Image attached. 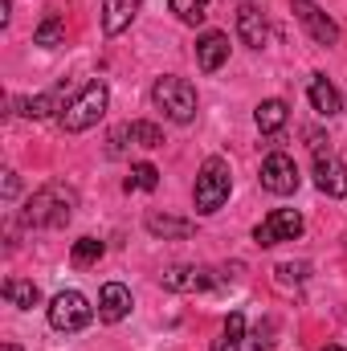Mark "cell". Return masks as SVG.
<instances>
[{
	"mask_svg": "<svg viewBox=\"0 0 347 351\" xmlns=\"http://www.w3.org/2000/svg\"><path fill=\"white\" fill-rule=\"evenodd\" d=\"M152 102H156V110H164V119H172V123H192V119H196V86H192L188 78H176V74L156 78Z\"/></svg>",
	"mask_w": 347,
	"mask_h": 351,
	"instance_id": "cell-4",
	"label": "cell"
},
{
	"mask_svg": "<svg viewBox=\"0 0 347 351\" xmlns=\"http://www.w3.org/2000/svg\"><path fill=\"white\" fill-rule=\"evenodd\" d=\"M270 348H274V319L258 323V331H254V351H270Z\"/></svg>",
	"mask_w": 347,
	"mask_h": 351,
	"instance_id": "cell-27",
	"label": "cell"
},
{
	"mask_svg": "<svg viewBox=\"0 0 347 351\" xmlns=\"http://www.w3.org/2000/svg\"><path fill=\"white\" fill-rule=\"evenodd\" d=\"M143 225H147V233H152V237H164V241H184V237H192V233H196V225H192V221H184V217H168V213H147V217H143Z\"/></svg>",
	"mask_w": 347,
	"mask_h": 351,
	"instance_id": "cell-15",
	"label": "cell"
},
{
	"mask_svg": "<svg viewBox=\"0 0 347 351\" xmlns=\"http://www.w3.org/2000/svg\"><path fill=\"white\" fill-rule=\"evenodd\" d=\"M225 62H229V37H225L221 29L200 33V41H196V66H200L204 74H217Z\"/></svg>",
	"mask_w": 347,
	"mask_h": 351,
	"instance_id": "cell-11",
	"label": "cell"
},
{
	"mask_svg": "<svg viewBox=\"0 0 347 351\" xmlns=\"http://www.w3.org/2000/svg\"><path fill=\"white\" fill-rule=\"evenodd\" d=\"M131 188L156 192V188H160V168H156V164H135V168H131V180H127V192H131Z\"/></svg>",
	"mask_w": 347,
	"mask_h": 351,
	"instance_id": "cell-24",
	"label": "cell"
},
{
	"mask_svg": "<svg viewBox=\"0 0 347 351\" xmlns=\"http://www.w3.org/2000/svg\"><path fill=\"white\" fill-rule=\"evenodd\" d=\"M307 274H311V265H307V262H282V265H278V282H282V286L302 282Z\"/></svg>",
	"mask_w": 347,
	"mask_h": 351,
	"instance_id": "cell-26",
	"label": "cell"
},
{
	"mask_svg": "<svg viewBox=\"0 0 347 351\" xmlns=\"http://www.w3.org/2000/svg\"><path fill=\"white\" fill-rule=\"evenodd\" d=\"M323 351H344V348H335V343H331V348H323Z\"/></svg>",
	"mask_w": 347,
	"mask_h": 351,
	"instance_id": "cell-32",
	"label": "cell"
},
{
	"mask_svg": "<svg viewBox=\"0 0 347 351\" xmlns=\"http://www.w3.org/2000/svg\"><path fill=\"white\" fill-rule=\"evenodd\" d=\"M4 298H8L12 306H21V311H33V306L41 302V290H37L33 282H25V278H8V282H4Z\"/></svg>",
	"mask_w": 347,
	"mask_h": 351,
	"instance_id": "cell-20",
	"label": "cell"
},
{
	"mask_svg": "<svg viewBox=\"0 0 347 351\" xmlns=\"http://www.w3.org/2000/svg\"><path fill=\"white\" fill-rule=\"evenodd\" d=\"M4 200H16V192H21V180H16V172H4Z\"/></svg>",
	"mask_w": 347,
	"mask_h": 351,
	"instance_id": "cell-29",
	"label": "cell"
},
{
	"mask_svg": "<svg viewBox=\"0 0 347 351\" xmlns=\"http://www.w3.org/2000/svg\"><path fill=\"white\" fill-rule=\"evenodd\" d=\"M0 351H21V348H16V343H4V348H0Z\"/></svg>",
	"mask_w": 347,
	"mask_h": 351,
	"instance_id": "cell-31",
	"label": "cell"
},
{
	"mask_svg": "<svg viewBox=\"0 0 347 351\" xmlns=\"http://www.w3.org/2000/svg\"><path fill=\"white\" fill-rule=\"evenodd\" d=\"M131 143H139V147H164V131L156 123H147V119H135L131 123Z\"/></svg>",
	"mask_w": 347,
	"mask_h": 351,
	"instance_id": "cell-23",
	"label": "cell"
},
{
	"mask_svg": "<svg viewBox=\"0 0 347 351\" xmlns=\"http://www.w3.org/2000/svg\"><path fill=\"white\" fill-rule=\"evenodd\" d=\"M127 139H131V123L115 127V131H110V156H123V152H127Z\"/></svg>",
	"mask_w": 347,
	"mask_h": 351,
	"instance_id": "cell-28",
	"label": "cell"
},
{
	"mask_svg": "<svg viewBox=\"0 0 347 351\" xmlns=\"http://www.w3.org/2000/svg\"><path fill=\"white\" fill-rule=\"evenodd\" d=\"M298 164H294V156H286V152H270L265 160H261V188L265 192H274V196H290V192H298Z\"/></svg>",
	"mask_w": 347,
	"mask_h": 351,
	"instance_id": "cell-7",
	"label": "cell"
},
{
	"mask_svg": "<svg viewBox=\"0 0 347 351\" xmlns=\"http://www.w3.org/2000/svg\"><path fill=\"white\" fill-rule=\"evenodd\" d=\"M66 41V21L58 16V12H45V21L33 29V45H41V49H58Z\"/></svg>",
	"mask_w": 347,
	"mask_h": 351,
	"instance_id": "cell-19",
	"label": "cell"
},
{
	"mask_svg": "<svg viewBox=\"0 0 347 351\" xmlns=\"http://www.w3.org/2000/svg\"><path fill=\"white\" fill-rule=\"evenodd\" d=\"M160 286L172 290V294H196V290L217 286V274L208 265H168L160 274Z\"/></svg>",
	"mask_w": 347,
	"mask_h": 351,
	"instance_id": "cell-9",
	"label": "cell"
},
{
	"mask_svg": "<svg viewBox=\"0 0 347 351\" xmlns=\"http://www.w3.org/2000/svg\"><path fill=\"white\" fill-rule=\"evenodd\" d=\"M90 319H94V306H90V298L82 290H62V294H53V302H49V327L53 331H82Z\"/></svg>",
	"mask_w": 347,
	"mask_h": 351,
	"instance_id": "cell-5",
	"label": "cell"
},
{
	"mask_svg": "<svg viewBox=\"0 0 347 351\" xmlns=\"http://www.w3.org/2000/svg\"><path fill=\"white\" fill-rule=\"evenodd\" d=\"M204 8H208V0H172V12L184 21V25L204 21Z\"/></svg>",
	"mask_w": 347,
	"mask_h": 351,
	"instance_id": "cell-25",
	"label": "cell"
},
{
	"mask_svg": "<svg viewBox=\"0 0 347 351\" xmlns=\"http://www.w3.org/2000/svg\"><path fill=\"white\" fill-rule=\"evenodd\" d=\"M237 37L250 45V49H261L265 45V37H270V25H265V12H261L258 4H241L237 8Z\"/></svg>",
	"mask_w": 347,
	"mask_h": 351,
	"instance_id": "cell-13",
	"label": "cell"
},
{
	"mask_svg": "<svg viewBox=\"0 0 347 351\" xmlns=\"http://www.w3.org/2000/svg\"><path fill=\"white\" fill-rule=\"evenodd\" d=\"M74 208H78V192H74V188H66V184H45V188H37V192L29 196L21 221H25L29 229H62V225L74 217Z\"/></svg>",
	"mask_w": 347,
	"mask_h": 351,
	"instance_id": "cell-1",
	"label": "cell"
},
{
	"mask_svg": "<svg viewBox=\"0 0 347 351\" xmlns=\"http://www.w3.org/2000/svg\"><path fill=\"white\" fill-rule=\"evenodd\" d=\"M241 339H246V315L233 311V315L225 319V331H221V339L213 343V351H241Z\"/></svg>",
	"mask_w": 347,
	"mask_h": 351,
	"instance_id": "cell-21",
	"label": "cell"
},
{
	"mask_svg": "<svg viewBox=\"0 0 347 351\" xmlns=\"http://www.w3.org/2000/svg\"><path fill=\"white\" fill-rule=\"evenodd\" d=\"M8 16H12V0H0V25H8Z\"/></svg>",
	"mask_w": 347,
	"mask_h": 351,
	"instance_id": "cell-30",
	"label": "cell"
},
{
	"mask_svg": "<svg viewBox=\"0 0 347 351\" xmlns=\"http://www.w3.org/2000/svg\"><path fill=\"white\" fill-rule=\"evenodd\" d=\"M106 106H110V90H106V82H86V86L74 94V102L58 114V123H62V131L66 135H82V131H90L102 114H106Z\"/></svg>",
	"mask_w": 347,
	"mask_h": 351,
	"instance_id": "cell-3",
	"label": "cell"
},
{
	"mask_svg": "<svg viewBox=\"0 0 347 351\" xmlns=\"http://www.w3.org/2000/svg\"><path fill=\"white\" fill-rule=\"evenodd\" d=\"M286 119H290V106L282 98H265V102H258V110H254V123H258L261 135H278L286 127Z\"/></svg>",
	"mask_w": 347,
	"mask_h": 351,
	"instance_id": "cell-18",
	"label": "cell"
},
{
	"mask_svg": "<svg viewBox=\"0 0 347 351\" xmlns=\"http://www.w3.org/2000/svg\"><path fill=\"white\" fill-rule=\"evenodd\" d=\"M16 110H21L25 119H49L53 110L62 114V110H66V106H62V86L45 90V94H33V98H16Z\"/></svg>",
	"mask_w": 347,
	"mask_h": 351,
	"instance_id": "cell-17",
	"label": "cell"
},
{
	"mask_svg": "<svg viewBox=\"0 0 347 351\" xmlns=\"http://www.w3.org/2000/svg\"><path fill=\"white\" fill-rule=\"evenodd\" d=\"M139 4L143 0H102V33L106 37L127 33L131 21H135V12H139Z\"/></svg>",
	"mask_w": 347,
	"mask_h": 351,
	"instance_id": "cell-14",
	"label": "cell"
},
{
	"mask_svg": "<svg viewBox=\"0 0 347 351\" xmlns=\"http://www.w3.org/2000/svg\"><path fill=\"white\" fill-rule=\"evenodd\" d=\"M290 12L298 16V25L311 33V41H315V45H323V49L339 45V25H335L319 4H311V0H294V4H290Z\"/></svg>",
	"mask_w": 347,
	"mask_h": 351,
	"instance_id": "cell-8",
	"label": "cell"
},
{
	"mask_svg": "<svg viewBox=\"0 0 347 351\" xmlns=\"http://www.w3.org/2000/svg\"><path fill=\"white\" fill-rule=\"evenodd\" d=\"M233 192V172H229V160L221 156H208L196 172V188H192V200H196V213L200 217H213Z\"/></svg>",
	"mask_w": 347,
	"mask_h": 351,
	"instance_id": "cell-2",
	"label": "cell"
},
{
	"mask_svg": "<svg viewBox=\"0 0 347 351\" xmlns=\"http://www.w3.org/2000/svg\"><path fill=\"white\" fill-rule=\"evenodd\" d=\"M131 315V290L123 282H106L98 290V319L102 323H123Z\"/></svg>",
	"mask_w": 347,
	"mask_h": 351,
	"instance_id": "cell-12",
	"label": "cell"
},
{
	"mask_svg": "<svg viewBox=\"0 0 347 351\" xmlns=\"http://www.w3.org/2000/svg\"><path fill=\"white\" fill-rule=\"evenodd\" d=\"M307 94H311V106L319 110V114H339L344 110V98H339V90L331 86L323 74H311V86H307Z\"/></svg>",
	"mask_w": 347,
	"mask_h": 351,
	"instance_id": "cell-16",
	"label": "cell"
},
{
	"mask_svg": "<svg viewBox=\"0 0 347 351\" xmlns=\"http://www.w3.org/2000/svg\"><path fill=\"white\" fill-rule=\"evenodd\" d=\"M294 237H302V213L298 208H274L258 229H254V241H258L261 250L282 245V241H294Z\"/></svg>",
	"mask_w": 347,
	"mask_h": 351,
	"instance_id": "cell-6",
	"label": "cell"
},
{
	"mask_svg": "<svg viewBox=\"0 0 347 351\" xmlns=\"http://www.w3.org/2000/svg\"><path fill=\"white\" fill-rule=\"evenodd\" d=\"M315 188L331 200L347 196V164L327 147V152H315Z\"/></svg>",
	"mask_w": 347,
	"mask_h": 351,
	"instance_id": "cell-10",
	"label": "cell"
},
{
	"mask_svg": "<svg viewBox=\"0 0 347 351\" xmlns=\"http://www.w3.org/2000/svg\"><path fill=\"white\" fill-rule=\"evenodd\" d=\"M102 254H106V245H102L98 237H78L74 250H70V262L78 265V269H86V265H94Z\"/></svg>",
	"mask_w": 347,
	"mask_h": 351,
	"instance_id": "cell-22",
	"label": "cell"
}]
</instances>
